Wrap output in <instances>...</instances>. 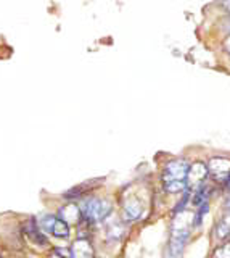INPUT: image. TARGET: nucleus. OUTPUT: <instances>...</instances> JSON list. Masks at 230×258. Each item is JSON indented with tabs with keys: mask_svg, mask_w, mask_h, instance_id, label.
Instances as JSON below:
<instances>
[{
	"mask_svg": "<svg viewBox=\"0 0 230 258\" xmlns=\"http://www.w3.org/2000/svg\"><path fill=\"white\" fill-rule=\"evenodd\" d=\"M41 228L47 232H50L55 237H68L69 236V226L68 223H65L61 218H57L53 215H45L41 220Z\"/></svg>",
	"mask_w": 230,
	"mask_h": 258,
	"instance_id": "2",
	"label": "nucleus"
},
{
	"mask_svg": "<svg viewBox=\"0 0 230 258\" xmlns=\"http://www.w3.org/2000/svg\"><path fill=\"white\" fill-rule=\"evenodd\" d=\"M225 7H227V8H230V4H227V5H225Z\"/></svg>",
	"mask_w": 230,
	"mask_h": 258,
	"instance_id": "15",
	"label": "nucleus"
},
{
	"mask_svg": "<svg viewBox=\"0 0 230 258\" xmlns=\"http://www.w3.org/2000/svg\"><path fill=\"white\" fill-rule=\"evenodd\" d=\"M187 187V181H164V189L169 194H177Z\"/></svg>",
	"mask_w": 230,
	"mask_h": 258,
	"instance_id": "10",
	"label": "nucleus"
},
{
	"mask_svg": "<svg viewBox=\"0 0 230 258\" xmlns=\"http://www.w3.org/2000/svg\"><path fill=\"white\" fill-rule=\"evenodd\" d=\"M71 253H73V258H93L92 245L89 244V240H85V239L76 240L73 248H71Z\"/></svg>",
	"mask_w": 230,
	"mask_h": 258,
	"instance_id": "7",
	"label": "nucleus"
},
{
	"mask_svg": "<svg viewBox=\"0 0 230 258\" xmlns=\"http://www.w3.org/2000/svg\"><path fill=\"white\" fill-rule=\"evenodd\" d=\"M61 220L65 223H77L79 218H81V210L76 205H66L61 208Z\"/></svg>",
	"mask_w": 230,
	"mask_h": 258,
	"instance_id": "8",
	"label": "nucleus"
},
{
	"mask_svg": "<svg viewBox=\"0 0 230 258\" xmlns=\"http://www.w3.org/2000/svg\"><path fill=\"white\" fill-rule=\"evenodd\" d=\"M208 173L219 182H225L230 176V158L224 157H214L208 163Z\"/></svg>",
	"mask_w": 230,
	"mask_h": 258,
	"instance_id": "4",
	"label": "nucleus"
},
{
	"mask_svg": "<svg viewBox=\"0 0 230 258\" xmlns=\"http://www.w3.org/2000/svg\"><path fill=\"white\" fill-rule=\"evenodd\" d=\"M224 47H225V52H227V55L230 56V34L225 37V40H224Z\"/></svg>",
	"mask_w": 230,
	"mask_h": 258,
	"instance_id": "13",
	"label": "nucleus"
},
{
	"mask_svg": "<svg viewBox=\"0 0 230 258\" xmlns=\"http://www.w3.org/2000/svg\"><path fill=\"white\" fill-rule=\"evenodd\" d=\"M97 184H100V182H85V184H81V185H77V187L68 190V192L65 194V197H66V199H74V197H79V196H82V194H84V192H87L89 189L95 187V185H97Z\"/></svg>",
	"mask_w": 230,
	"mask_h": 258,
	"instance_id": "9",
	"label": "nucleus"
},
{
	"mask_svg": "<svg viewBox=\"0 0 230 258\" xmlns=\"http://www.w3.org/2000/svg\"><path fill=\"white\" fill-rule=\"evenodd\" d=\"M0 258H2V256H0Z\"/></svg>",
	"mask_w": 230,
	"mask_h": 258,
	"instance_id": "16",
	"label": "nucleus"
},
{
	"mask_svg": "<svg viewBox=\"0 0 230 258\" xmlns=\"http://www.w3.org/2000/svg\"><path fill=\"white\" fill-rule=\"evenodd\" d=\"M81 213L84 215V218L90 223H97V221H103L105 218L111 213V204L105 199H89L85 200V204L81 210Z\"/></svg>",
	"mask_w": 230,
	"mask_h": 258,
	"instance_id": "1",
	"label": "nucleus"
},
{
	"mask_svg": "<svg viewBox=\"0 0 230 258\" xmlns=\"http://www.w3.org/2000/svg\"><path fill=\"white\" fill-rule=\"evenodd\" d=\"M212 258H230V242L224 245H219L216 252L212 253Z\"/></svg>",
	"mask_w": 230,
	"mask_h": 258,
	"instance_id": "12",
	"label": "nucleus"
},
{
	"mask_svg": "<svg viewBox=\"0 0 230 258\" xmlns=\"http://www.w3.org/2000/svg\"><path fill=\"white\" fill-rule=\"evenodd\" d=\"M123 232H124V228L120 223L108 226V237H111V239H120L123 236Z\"/></svg>",
	"mask_w": 230,
	"mask_h": 258,
	"instance_id": "11",
	"label": "nucleus"
},
{
	"mask_svg": "<svg viewBox=\"0 0 230 258\" xmlns=\"http://www.w3.org/2000/svg\"><path fill=\"white\" fill-rule=\"evenodd\" d=\"M225 185H227V187L230 189V176L227 177V181H225Z\"/></svg>",
	"mask_w": 230,
	"mask_h": 258,
	"instance_id": "14",
	"label": "nucleus"
},
{
	"mask_svg": "<svg viewBox=\"0 0 230 258\" xmlns=\"http://www.w3.org/2000/svg\"><path fill=\"white\" fill-rule=\"evenodd\" d=\"M188 163L184 158L172 160L166 165L164 169V181H185L188 174Z\"/></svg>",
	"mask_w": 230,
	"mask_h": 258,
	"instance_id": "3",
	"label": "nucleus"
},
{
	"mask_svg": "<svg viewBox=\"0 0 230 258\" xmlns=\"http://www.w3.org/2000/svg\"><path fill=\"white\" fill-rule=\"evenodd\" d=\"M208 176V166L201 161H196L188 169L187 174V187H198L200 189V184L206 179Z\"/></svg>",
	"mask_w": 230,
	"mask_h": 258,
	"instance_id": "5",
	"label": "nucleus"
},
{
	"mask_svg": "<svg viewBox=\"0 0 230 258\" xmlns=\"http://www.w3.org/2000/svg\"><path fill=\"white\" fill-rule=\"evenodd\" d=\"M124 213L129 220H139L142 213H144V205H142V202L139 199L131 197L124 202Z\"/></svg>",
	"mask_w": 230,
	"mask_h": 258,
	"instance_id": "6",
	"label": "nucleus"
}]
</instances>
